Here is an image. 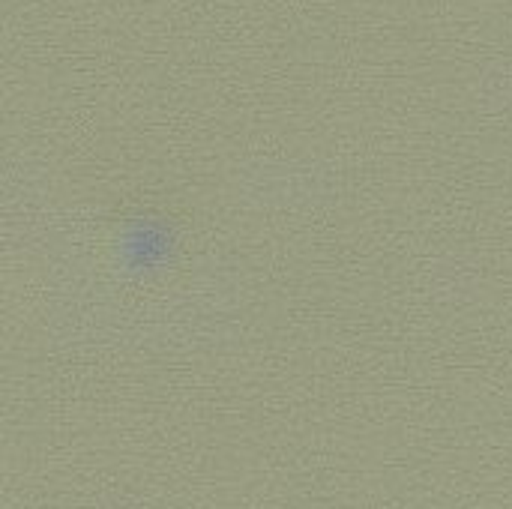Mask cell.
Listing matches in <instances>:
<instances>
[{"mask_svg":"<svg viewBox=\"0 0 512 509\" xmlns=\"http://www.w3.org/2000/svg\"><path fill=\"white\" fill-rule=\"evenodd\" d=\"M123 249L132 255L135 267H150L168 255V237H165V231L147 225V228L135 231V237L129 243H123Z\"/></svg>","mask_w":512,"mask_h":509,"instance_id":"6da1fadb","label":"cell"}]
</instances>
